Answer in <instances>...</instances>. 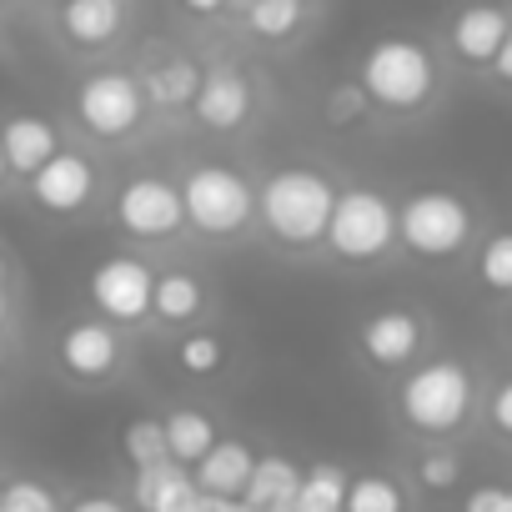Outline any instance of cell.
Instances as JSON below:
<instances>
[{
	"instance_id": "cell-1",
	"label": "cell",
	"mask_w": 512,
	"mask_h": 512,
	"mask_svg": "<svg viewBox=\"0 0 512 512\" xmlns=\"http://www.w3.org/2000/svg\"><path fill=\"white\" fill-rule=\"evenodd\" d=\"M337 191L342 186L322 166H307V161L277 166L262 186H256V226H262L282 251H312L327 236Z\"/></svg>"
},
{
	"instance_id": "cell-2",
	"label": "cell",
	"mask_w": 512,
	"mask_h": 512,
	"mask_svg": "<svg viewBox=\"0 0 512 512\" xmlns=\"http://www.w3.org/2000/svg\"><path fill=\"white\" fill-rule=\"evenodd\" d=\"M357 81H362V91L377 111L417 116L437 101L442 66H437L432 46L417 41V36H377L357 61Z\"/></svg>"
},
{
	"instance_id": "cell-3",
	"label": "cell",
	"mask_w": 512,
	"mask_h": 512,
	"mask_svg": "<svg viewBox=\"0 0 512 512\" xmlns=\"http://www.w3.org/2000/svg\"><path fill=\"white\" fill-rule=\"evenodd\" d=\"M472 407H477V377L457 357L417 362L397 382V417L417 437H452V432H462Z\"/></svg>"
},
{
	"instance_id": "cell-4",
	"label": "cell",
	"mask_w": 512,
	"mask_h": 512,
	"mask_svg": "<svg viewBox=\"0 0 512 512\" xmlns=\"http://www.w3.org/2000/svg\"><path fill=\"white\" fill-rule=\"evenodd\" d=\"M186 226L206 241H236L256 226V186L221 161H201L181 176Z\"/></svg>"
},
{
	"instance_id": "cell-5",
	"label": "cell",
	"mask_w": 512,
	"mask_h": 512,
	"mask_svg": "<svg viewBox=\"0 0 512 512\" xmlns=\"http://www.w3.org/2000/svg\"><path fill=\"white\" fill-rule=\"evenodd\" d=\"M477 216L467 206V196L447 191V186H422L397 206V246L412 251L417 262H452L472 246Z\"/></svg>"
},
{
	"instance_id": "cell-6",
	"label": "cell",
	"mask_w": 512,
	"mask_h": 512,
	"mask_svg": "<svg viewBox=\"0 0 512 512\" xmlns=\"http://www.w3.org/2000/svg\"><path fill=\"white\" fill-rule=\"evenodd\" d=\"M327 256L342 267H372L397 246V206L387 191L377 186H347L337 191L327 236H322Z\"/></svg>"
},
{
	"instance_id": "cell-7",
	"label": "cell",
	"mask_w": 512,
	"mask_h": 512,
	"mask_svg": "<svg viewBox=\"0 0 512 512\" xmlns=\"http://www.w3.org/2000/svg\"><path fill=\"white\" fill-rule=\"evenodd\" d=\"M71 111L81 121L86 136L96 141H131L141 126H146V91H141V76L136 71H121V66H106V71H91L76 96H71Z\"/></svg>"
},
{
	"instance_id": "cell-8",
	"label": "cell",
	"mask_w": 512,
	"mask_h": 512,
	"mask_svg": "<svg viewBox=\"0 0 512 512\" xmlns=\"http://www.w3.org/2000/svg\"><path fill=\"white\" fill-rule=\"evenodd\" d=\"M116 226L131 241H171L186 226V206H181V181L161 176V171H136L121 181L116 206H111Z\"/></svg>"
},
{
	"instance_id": "cell-9",
	"label": "cell",
	"mask_w": 512,
	"mask_h": 512,
	"mask_svg": "<svg viewBox=\"0 0 512 512\" xmlns=\"http://www.w3.org/2000/svg\"><path fill=\"white\" fill-rule=\"evenodd\" d=\"M151 287H156V267L141 262L136 251H111L91 267L86 277V297L91 307L116 322V327H141L151 322Z\"/></svg>"
},
{
	"instance_id": "cell-10",
	"label": "cell",
	"mask_w": 512,
	"mask_h": 512,
	"mask_svg": "<svg viewBox=\"0 0 512 512\" xmlns=\"http://www.w3.org/2000/svg\"><path fill=\"white\" fill-rule=\"evenodd\" d=\"M56 367L71 377V382H111L121 367H126V337L116 322L106 317H76L61 327L56 337Z\"/></svg>"
},
{
	"instance_id": "cell-11",
	"label": "cell",
	"mask_w": 512,
	"mask_h": 512,
	"mask_svg": "<svg viewBox=\"0 0 512 512\" xmlns=\"http://www.w3.org/2000/svg\"><path fill=\"white\" fill-rule=\"evenodd\" d=\"M256 111V91H251V76L236 66V61H216L201 71V86H196V101H191V116L216 131V136H231L251 121Z\"/></svg>"
},
{
	"instance_id": "cell-12",
	"label": "cell",
	"mask_w": 512,
	"mask_h": 512,
	"mask_svg": "<svg viewBox=\"0 0 512 512\" xmlns=\"http://www.w3.org/2000/svg\"><path fill=\"white\" fill-rule=\"evenodd\" d=\"M96 186H101V176H96L91 156L61 146V151L26 181V196H31L46 216H81V211L96 201Z\"/></svg>"
},
{
	"instance_id": "cell-13",
	"label": "cell",
	"mask_w": 512,
	"mask_h": 512,
	"mask_svg": "<svg viewBox=\"0 0 512 512\" xmlns=\"http://www.w3.org/2000/svg\"><path fill=\"white\" fill-rule=\"evenodd\" d=\"M422 342H427V322H422L412 307H382V312H372V317L357 327V347H362V357H367L377 372H402V367H412L417 352H422Z\"/></svg>"
},
{
	"instance_id": "cell-14",
	"label": "cell",
	"mask_w": 512,
	"mask_h": 512,
	"mask_svg": "<svg viewBox=\"0 0 512 512\" xmlns=\"http://www.w3.org/2000/svg\"><path fill=\"white\" fill-rule=\"evenodd\" d=\"M512 31V16L507 6H497V0H472V6H462L452 21H447V46L462 66H492L497 46L507 41Z\"/></svg>"
},
{
	"instance_id": "cell-15",
	"label": "cell",
	"mask_w": 512,
	"mask_h": 512,
	"mask_svg": "<svg viewBox=\"0 0 512 512\" xmlns=\"http://www.w3.org/2000/svg\"><path fill=\"white\" fill-rule=\"evenodd\" d=\"M0 146H6V166L11 176L31 181L56 151H61V131L46 121V116H6L0 121Z\"/></svg>"
},
{
	"instance_id": "cell-16",
	"label": "cell",
	"mask_w": 512,
	"mask_h": 512,
	"mask_svg": "<svg viewBox=\"0 0 512 512\" xmlns=\"http://www.w3.org/2000/svg\"><path fill=\"white\" fill-rule=\"evenodd\" d=\"M56 26L76 51H101L126 31V0H61Z\"/></svg>"
},
{
	"instance_id": "cell-17",
	"label": "cell",
	"mask_w": 512,
	"mask_h": 512,
	"mask_svg": "<svg viewBox=\"0 0 512 512\" xmlns=\"http://www.w3.org/2000/svg\"><path fill=\"white\" fill-rule=\"evenodd\" d=\"M196 492L201 487H196L191 467H181L171 457L156 462V467H136V477H131V507L136 512H186Z\"/></svg>"
},
{
	"instance_id": "cell-18",
	"label": "cell",
	"mask_w": 512,
	"mask_h": 512,
	"mask_svg": "<svg viewBox=\"0 0 512 512\" xmlns=\"http://www.w3.org/2000/svg\"><path fill=\"white\" fill-rule=\"evenodd\" d=\"M251 467H256V452H251L241 437H216L211 452L191 467V477H196V487L211 492V497H241Z\"/></svg>"
},
{
	"instance_id": "cell-19",
	"label": "cell",
	"mask_w": 512,
	"mask_h": 512,
	"mask_svg": "<svg viewBox=\"0 0 512 512\" xmlns=\"http://www.w3.org/2000/svg\"><path fill=\"white\" fill-rule=\"evenodd\" d=\"M297 487H302V467H297L292 457H277V452H272V457H256V467H251L241 497H246L256 512H292Z\"/></svg>"
},
{
	"instance_id": "cell-20",
	"label": "cell",
	"mask_w": 512,
	"mask_h": 512,
	"mask_svg": "<svg viewBox=\"0 0 512 512\" xmlns=\"http://www.w3.org/2000/svg\"><path fill=\"white\" fill-rule=\"evenodd\" d=\"M196 86H201V66L191 56H176V51L161 56V61H151V71L141 76L146 106H161V111H191Z\"/></svg>"
},
{
	"instance_id": "cell-21",
	"label": "cell",
	"mask_w": 512,
	"mask_h": 512,
	"mask_svg": "<svg viewBox=\"0 0 512 512\" xmlns=\"http://www.w3.org/2000/svg\"><path fill=\"white\" fill-rule=\"evenodd\" d=\"M201 312H206V287L191 272H156L151 322H161V327H191Z\"/></svg>"
},
{
	"instance_id": "cell-22",
	"label": "cell",
	"mask_w": 512,
	"mask_h": 512,
	"mask_svg": "<svg viewBox=\"0 0 512 512\" xmlns=\"http://www.w3.org/2000/svg\"><path fill=\"white\" fill-rule=\"evenodd\" d=\"M161 427H166V457L181 462V467H196L211 452V442L221 437L211 412H201V407H176V412L161 417Z\"/></svg>"
},
{
	"instance_id": "cell-23",
	"label": "cell",
	"mask_w": 512,
	"mask_h": 512,
	"mask_svg": "<svg viewBox=\"0 0 512 512\" xmlns=\"http://www.w3.org/2000/svg\"><path fill=\"white\" fill-rule=\"evenodd\" d=\"M347 482H352V472L337 467V462H317V467H307L292 512H342V502H347Z\"/></svg>"
},
{
	"instance_id": "cell-24",
	"label": "cell",
	"mask_w": 512,
	"mask_h": 512,
	"mask_svg": "<svg viewBox=\"0 0 512 512\" xmlns=\"http://www.w3.org/2000/svg\"><path fill=\"white\" fill-rule=\"evenodd\" d=\"M307 21V0H251L246 6V31L262 41H292Z\"/></svg>"
},
{
	"instance_id": "cell-25",
	"label": "cell",
	"mask_w": 512,
	"mask_h": 512,
	"mask_svg": "<svg viewBox=\"0 0 512 512\" xmlns=\"http://www.w3.org/2000/svg\"><path fill=\"white\" fill-rule=\"evenodd\" d=\"M342 512H407V492L397 477L387 472H357L347 482V502Z\"/></svg>"
},
{
	"instance_id": "cell-26",
	"label": "cell",
	"mask_w": 512,
	"mask_h": 512,
	"mask_svg": "<svg viewBox=\"0 0 512 512\" xmlns=\"http://www.w3.org/2000/svg\"><path fill=\"white\" fill-rule=\"evenodd\" d=\"M176 367H181L186 377H216V372L226 367V342H221L216 332L196 327V332H186V337L176 342Z\"/></svg>"
},
{
	"instance_id": "cell-27",
	"label": "cell",
	"mask_w": 512,
	"mask_h": 512,
	"mask_svg": "<svg viewBox=\"0 0 512 512\" xmlns=\"http://www.w3.org/2000/svg\"><path fill=\"white\" fill-rule=\"evenodd\" d=\"M477 282L497 297H512V231H497L477 251Z\"/></svg>"
},
{
	"instance_id": "cell-28",
	"label": "cell",
	"mask_w": 512,
	"mask_h": 512,
	"mask_svg": "<svg viewBox=\"0 0 512 512\" xmlns=\"http://www.w3.org/2000/svg\"><path fill=\"white\" fill-rule=\"evenodd\" d=\"M121 452H126L131 467H156V462H166V427H161V417H136V422H126Z\"/></svg>"
},
{
	"instance_id": "cell-29",
	"label": "cell",
	"mask_w": 512,
	"mask_h": 512,
	"mask_svg": "<svg viewBox=\"0 0 512 512\" xmlns=\"http://www.w3.org/2000/svg\"><path fill=\"white\" fill-rule=\"evenodd\" d=\"M367 111H372V101H367V91H362L357 76H352V81H337V86L327 91V126L352 131V126L367 121Z\"/></svg>"
},
{
	"instance_id": "cell-30",
	"label": "cell",
	"mask_w": 512,
	"mask_h": 512,
	"mask_svg": "<svg viewBox=\"0 0 512 512\" xmlns=\"http://www.w3.org/2000/svg\"><path fill=\"white\" fill-rule=\"evenodd\" d=\"M417 482H422V492H452L462 482V457L447 447H427L417 457Z\"/></svg>"
},
{
	"instance_id": "cell-31",
	"label": "cell",
	"mask_w": 512,
	"mask_h": 512,
	"mask_svg": "<svg viewBox=\"0 0 512 512\" xmlns=\"http://www.w3.org/2000/svg\"><path fill=\"white\" fill-rule=\"evenodd\" d=\"M0 512H61V502H56V492L46 482L16 477V482L0 487Z\"/></svg>"
},
{
	"instance_id": "cell-32",
	"label": "cell",
	"mask_w": 512,
	"mask_h": 512,
	"mask_svg": "<svg viewBox=\"0 0 512 512\" xmlns=\"http://www.w3.org/2000/svg\"><path fill=\"white\" fill-rule=\"evenodd\" d=\"M487 422L512 442V377H502V382L492 387V397H487Z\"/></svg>"
},
{
	"instance_id": "cell-33",
	"label": "cell",
	"mask_w": 512,
	"mask_h": 512,
	"mask_svg": "<svg viewBox=\"0 0 512 512\" xmlns=\"http://www.w3.org/2000/svg\"><path fill=\"white\" fill-rule=\"evenodd\" d=\"M462 512H507V487H497V482L472 487V492L462 497Z\"/></svg>"
},
{
	"instance_id": "cell-34",
	"label": "cell",
	"mask_w": 512,
	"mask_h": 512,
	"mask_svg": "<svg viewBox=\"0 0 512 512\" xmlns=\"http://www.w3.org/2000/svg\"><path fill=\"white\" fill-rule=\"evenodd\" d=\"M487 71H492V81H497V86H507V91H512V31H507V41L497 46V56H492V66H487Z\"/></svg>"
},
{
	"instance_id": "cell-35",
	"label": "cell",
	"mask_w": 512,
	"mask_h": 512,
	"mask_svg": "<svg viewBox=\"0 0 512 512\" xmlns=\"http://www.w3.org/2000/svg\"><path fill=\"white\" fill-rule=\"evenodd\" d=\"M71 512H131V507H126V502H116V497H106V492H91V497L71 502Z\"/></svg>"
},
{
	"instance_id": "cell-36",
	"label": "cell",
	"mask_w": 512,
	"mask_h": 512,
	"mask_svg": "<svg viewBox=\"0 0 512 512\" xmlns=\"http://www.w3.org/2000/svg\"><path fill=\"white\" fill-rule=\"evenodd\" d=\"M181 6H186L191 16L206 21V16H221V11H226V0H181Z\"/></svg>"
},
{
	"instance_id": "cell-37",
	"label": "cell",
	"mask_w": 512,
	"mask_h": 512,
	"mask_svg": "<svg viewBox=\"0 0 512 512\" xmlns=\"http://www.w3.org/2000/svg\"><path fill=\"white\" fill-rule=\"evenodd\" d=\"M6 317H11V272L0 262V327H6Z\"/></svg>"
},
{
	"instance_id": "cell-38",
	"label": "cell",
	"mask_w": 512,
	"mask_h": 512,
	"mask_svg": "<svg viewBox=\"0 0 512 512\" xmlns=\"http://www.w3.org/2000/svg\"><path fill=\"white\" fill-rule=\"evenodd\" d=\"M216 512H256L246 497H216Z\"/></svg>"
},
{
	"instance_id": "cell-39",
	"label": "cell",
	"mask_w": 512,
	"mask_h": 512,
	"mask_svg": "<svg viewBox=\"0 0 512 512\" xmlns=\"http://www.w3.org/2000/svg\"><path fill=\"white\" fill-rule=\"evenodd\" d=\"M11 181V166H6V146H0V186Z\"/></svg>"
},
{
	"instance_id": "cell-40",
	"label": "cell",
	"mask_w": 512,
	"mask_h": 512,
	"mask_svg": "<svg viewBox=\"0 0 512 512\" xmlns=\"http://www.w3.org/2000/svg\"><path fill=\"white\" fill-rule=\"evenodd\" d=\"M6 357H11V347H6V337H0V367H6Z\"/></svg>"
},
{
	"instance_id": "cell-41",
	"label": "cell",
	"mask_w": 512,
	"mask_h": 512,
	"mask_svg": "<svg viewBox=\"0 0 512 512\" xmlns=\"http://www.w3.org/2000/svg\"><path fill=\"white\" fill-rule=\"evenodd\" d=\"M226 6H236V11H246V6H251V0H226Z\"/></svg>"
},
{
	"instance_id": "cell-42",
	"label": "cell",
	"mask_w": 512,
	"mask_h": 512,
	"mask_svg": "<svg viewBox=\"0 0 512 512\" xmlns=\"http://www.w3.org/2000/svg\"><path fill=\"white\" fill-rule=\"evenodd\" d=\"M507 337H512V307H507Z\"/></svg>"
},
{
	"instance_id": "cell-43",
	"label": "cell",
	"mask_w": 512,
	"mask_h": 512,
	"mask_svg": "<svg viewBox=\"0 0 512 512\" xmlns=\"http://www.w3.org/2000/svg\"><path fill=\"white\" fill-rule=\"evenodd\" d=\"M507 512H512V487H507Z\"/></svg>"
}]
</instances>
